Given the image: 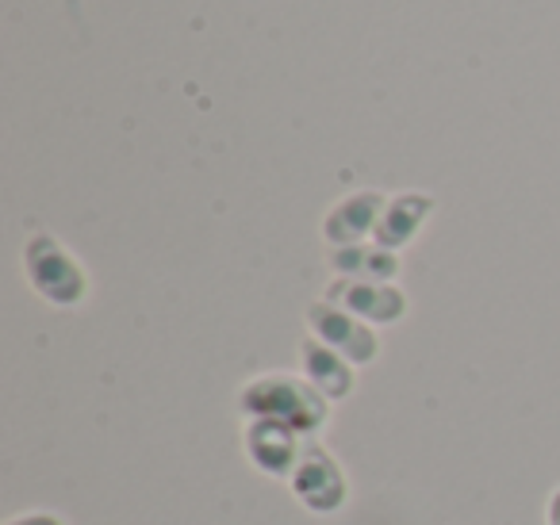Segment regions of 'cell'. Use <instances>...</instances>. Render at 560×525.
Returning a JSON list of instances; mask_svg holds the SVG:
<instances>
[{"label":"cell","instance_id":"4","mask_svg":"<svg viewBox=\"0 0 560 525\" xmlns=\"http://www.w3.org/2000/svg\"><path fill=\"white\" fill-rule=\"evenodd\" d=\"M304 357H307V372H312V380H315V384H319L327 395L342 399V395L353 387L350 372H346V364L338 361L335 353H323V349H304Z\"/></svg>","mask_w":560,"mask_h":525},{"label":"cell","instance_id":"3","mask_svg":"<svg viewBox=\"0 0 560 525\" xmlns=\"http://www.w3.org/2000/svg\"><path fill=\"white\" fill-rule=\"evenodd\" d=\"M246 448L254 456V464L269 476H292L304 456L296 441V430L292 425H280V422H269V418H257L249 425V438H246Z\"/></svg>","mask_w":560,"mask_h":525},{"label":"cell","instance_id":"1","mask_svg":"<svg viewBox=\"0 0 560 525\" xmlns=\"http://www.w3.org/2000/svg\"><path fill=\"white\" fill-rule=\"evenodd\" d=\"M242 410L257 418H269V422L292 425L296 433H315L327 422V407L312 387L296 384L289 376L277 380H261L242 395Z\"/></svg>","mask_w":560,"mask_h":525},{"label":"cell","instance_id":"7","mask_svg":"<svg viewBox=\"0 0 560 525\" xmlns=\"http://www.w3.org/2000/svg\"><path fill=\"white\" fill-rule=\"evenodd\" d=\"M549 525H560V487L552 491V499H549Z\"/></svg>","mask_w":560,"mask_h":525},{"label":"cell","instance_id":"5","mask_svg":"<svg viewBox=\"0 0 560 525\" xmlns=\"http://www.w3.org/2000/svg\"><path fill=\"white\" fill-rule=\"evenodd\" d=\"M319 326H323V334H327V338H335V341H338V349H342V353H350V357H353V361H369V357L376 353V349H373V338H369V334L350 330L346 323H327V318H319Z\"/></svg>","mask_w":560,"mask_h":525},{"label":"cell","instance_id":"2","mask_svg":"<svg viewBox=\"0 0 560 525\" xmlns=\"http://www.w3.org/2000/svg\"><path fill=\"white\" fill-rule=\"evenodd\" d=\"M292 491L315 514H330L346 502V476L319 445H307L292 471Z\"/></svg>","mask_w":560,"mask_h":525},{"label":"cell","instance_id":"6","mask_svg":"<svg viewBox=\"0 0 560 525\" xmlns=\"http://www.w3.org/2000/svg\"><path fill=\"white\" fill-rule=\"evenodd\" d=\"M12 525H62V522L50 514H32V517H20V522H12Z\"/></svg>","mask_w":560,"mask_h":525}]
</instances>
